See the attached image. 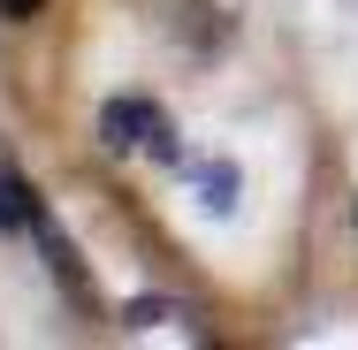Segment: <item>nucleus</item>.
Segmentation results:
<instances>
[{
  "label": "nucleus",
  "mask_w": 358,
  "mask_h": 350,
  "mask_svg": "<svg viewBox=\"0 0 358 350\" xmlns=\"http://www.w3.org/2000/svg\"><path fill=\"white\" fill-rule=\"evenodd\" d=\"M99 145H107V152H152L160 168H176V160H183L176 122H168L152 99H138V92H122V99H107V107H99Z\"/></svg>",
  "instance_id": "obj_1"
},
{
  "label": "nucleus",
  "mask_w": 358,
  "mask_h": 350,
  "mask_svg": "<svg viewBox=\"0 0 358 350\" xmlns=\"http://www.w3.org/2000/svg\"><path fill=\"white\" fill-rule=\"evenodd\" d=\"M31 236H38V251H46V267H54V282H62V297H69L76 312H99V289H92V275H84V259H76V244L62 236V221H54V213H38V221H31Z\"/></svg>",
  "instance_id": "obj_2"
},
{
  "label": "nucleus",
  "mask_w": 358,
  "mask_h": 350,
  "mask_svg": "<svg viewBox=\"0 0 358 350\" xmlns=\"http://www.w3.org/2000/svg\"><path fill=\"white\" fill-rule=\"evenodd\" d=\"M38 213H46V206H38V191H31V183H23L8 160H0V228H8V236H23Z\"/></svg>",
  "instance_id": "obj_3"
},
{
  "label": "nucleus",
  "mask_w": 358,
  "mask_h": 350,
  "mask_svg": "<svg viewBox=\"0 0 358 350\" xmlns=\"http://www.w3.org/2000/svg\"><path fill=\"white\" fill-rule=\"evenodd\" d=\"M199 206H206V213H229V206H236V168H229V160L199 168Z\"/></svg>",
  "instance_id": "obj_4"
},
{
  "label": "nucleus",
  "mask_w": 358,
  "mask_h": 350,
  "mask_svg": "<svg viewBox=\"0 0 358 350\" xmlns=\"http://www.w3.org/2000/svg\"><path fill=\"white\" fill-rule=\"evenodd\" d=\"M38 8H46V0H0V15H15V23H23V15H38Z\"/></svg>",
  "instance_id": "obj_5"
}]
</instances>
